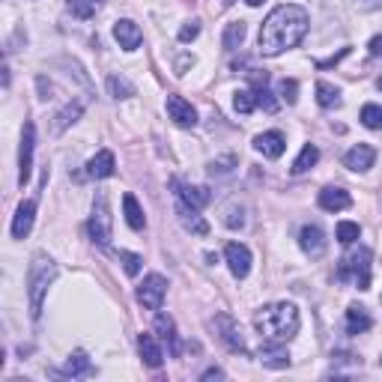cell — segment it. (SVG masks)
Returning a JSON list of instances; mask_svg holds the SVG:
<instances>
[{"label":"cell","mask_w":382,"mask_h":382,"mask_svg":"<svg viewBox=\"0 0 382 382\" xmlns=\"http://www.w3.org/2000/svg\"><path fill=\"white\" fill-rule=\"evenodd\" d=\"M310 27V15L305 6L296 3H284L269 13V18L260 27V54L263 57H278L284 54L287 48H296L301 39H305Z\"/></svg>","instance_id":"6da1fadb"},{"label":"cell","mask_w":382,"mask_h":382,"mask_svg":"<svg viewBox=\"0 0 382 382\" xmlns=\"http://www.w3.org/2000/svg\"><path fill=\"white\" fill-rule=\"evenodd\" d=\"M254 326L266 340H290V338H296L301 317H299L296 305H290V301H275V305H266V308L257 310Z\"/></svg>","instance_id":"7a4b0ae2"},{"label":"cell","mask_w":382,"mask_h":382,"mask_svg":"<svg viewBox=\"0 0 382 382\" xmlns=\"http://www.w3.org/2000/svg\"><path fill=\"white\" fill-rule=\"evenodd\" d=\"M54 278H57V263L45 254H36L27 269V299H30V317L33 319L42 317V305H45L48 287L54 284Z\"/></svg>","instance_id":"3957f363"},{"label":"cell","mask_w":382,"mask_h":382,"mask_svg":"<svg viewBox=\"0 0 382 382\" xmlns=\"http://www.w3.org/2000/svg\"><path fill=\"white\" fill-rule=\"evenodd\" d=\"M90 239L99 245V248H108L110 239H114V221H110V206H108V197L105 191H99L93 197V213H90Z\"/></svg>","instance_id":"277c9868"},{"label":"cell","mask_w":382,"mask_h":382,"mask_svg":"<svg viewBox=\"0 0 382 382\" xmlns=\"http://www.w3.org/2000/svg\"><path fill=\"white\" fill-rule=\"evenodd\" d=\"M370 260H374V251L361 245L358 251H353L349 257L340 260V269H338V278L340 281H356L358 290H370Z\"/></svg>","instance_id":"5b68a950"},{"label":"cell","mask_w":382,"mask_h":382,"mask_svg":"<svg viewBox=\"0 0 382 382\" xmlns=\"http://www.w3.org/2000/svg\"><path fill=\"white\" fill-rule=\"evenodd\" d=\"M33 149H36V126L24 123L22 132V149H18V185L30 183V174H33Z\"/></svg>","instance_id":"8992f818"},{"label":"cell","mask_w":382,"mask_h":382,"mask_svg":"<svg viewBox=\"0 0 382 382\" xmlns=\"http://www.w3.org/2000/svg\"><path fill=\"white\" fill-rule=\"evenodd\" d=\"M165 293H167V281L162 275H147L144 284L138 287V301L144 305L147 310H162V301H165Z\"/></svg>","instance_id":"52a82bcc"},{"label":"cell","mask_w":382,"mask_h":382,"mask_svg":"<svg viewBox=\"0 0 382 382\" xmlns=\"http://www.w3.org/2000/svg\"><path fill=\"white\" fill-rule=\"evenodd\" d=\"M215 329H218V338H221V344H224V347L230 349V353H248L242 331H239L236 319L230 317V314H218V317H215Z\"/></svg>","instance_id":"ba28073f"},{"label":"cell","mask_w":382,"mask_h":382,"mask_svg":"<svg viewBox=\"0 0 382 382\" xmlns=\"http://www.w3.org/2000/svg\"><path fill=\"white\" fill-rule=\"evenodd\" d=\"M167 117L174 119L179 128H194L197 126V110L191 102H185L183 96H167Z\"/></svg>","instance_id":"9c48e42d"},{"label":"cell","mask_w":382,"mask_h":382,"mask_svg":"<svg viewBox=\"0 0 382 382\" xmlns=\"http://www.w3.org/2000/svg\"><path fill=\"white\" fill-rule=\"evenodd\" d=\"M224 260H227V266H230V272H233V278H248V272H251V251H248V245H242V242H230L227 248H224Z\"/></svg>","instance_id":"30bf717a"},{"label":"cell","mask_w":382,"mask_h":382,"mask_svg":"<svg viewBox=\"0 0 382 382\" xmlns=\"http://www.w3.org/2000/svg\"><path fill=\"white\" fill-rule=\"evenodd\" d=\"M299 245H301V251H305L308 257H323L326 254V233L319 230L317 224H305L301 227V233H299Z\"/></svg>","instance_id":"8fae6325"},{"label":"cell","mask_w":382,"mask_h":382,"mask_svg":"<svg viewBox=\"0 0 382 382\" xmlns=\"http://www.w3.org/2000/svg\"><path fill=\"white\" fill-rule=\"evenodd\" d=\"M33 218H36V197L22 200L18 209H15V218H13V236L24 239L30 230H33Z\"/></svg>","instance_id":"7c38bea8"},{"label":"cell","mask_w":382,"mask_h":382,"mask_svg":"<svg viewBox=\"0 0 382 382\" xmlns=\"http://www.w3.org/2000/svg\"><path fill=\"white\" fill-rule=\"evenodd\" d=\"M374 162H376V149L370 147V144H358V147H353L344 156V167L356 170V174H365V170H370V167H374Z\"/></svg>","instance_id":"4fadbf2b"},{"label":"cell","mask_w":382,"mask_h":382,"mask_svg":"<svg viewBox=\"0 0 382 382\" xmlns=\"http://www.w3.org/2000/svg\"><path fill=\"white\" fill-rule=\"evenodd\" d=\"M176 215H179V224H183L188 233H197V236H206L209 233V224L204 221V215H200V209L183 204L179 197H176Z\"/></svg>","instance_id":"5bb4252c"},{"label":"cell","mask_w":382,"mask_h":382,"mask_svg":"<svg viewBox=\"0 0 382 382\" xmlns=\"http://www.w3.org/2000/svg\"><path fill=\"white\" fill-rule=\"evenodd\" d=\"M319 209H326V213H340V209H349L353 206V197H349V191L338 188V185H326L319 191Z\"/></svg>","instance_id":"9a60e30c"},{"label":"cell","mask_w":382,"mask_h":382,"mask_svg":"<svg viewBox=\"0 0 382 382\" xmlns=\"http://www.w3.org/2000/svg\"><path fill=\"white\" fill-rule=\"evenodd\" d=\"M174 185L176 191L174 194L183 200V204H188V206H194V209H204L209 200H213V194H209V188H204V185H185V183H179V179H174Z\"/></svg>","instance_id":"2e32d148"},{"label":"cell","mask_w":382,"mask_h":382,"mask_svg":"<svg viewBox=\"0 0 382 382\" xmlns=\"http://www.w3.org/2000/svg\"><path fill=\"white\" fill-rule=\"evenodd\" d=\"M114 39L119 42V48H123V51H135V48L144 42V33H140V27H138L135 22L123 18V22L114 24Z\"/></svg>","instance_id":"e0dca14e"},{"label":"cell","mask_w":382,"mask_h":382,"mask_svg":"<svg viewBox=\"0 0 382 382\" xmlns=\"http://www.w3.org/2000/svg\"><path fill=\"white\" fill-rule=\"evenodd\" d=\"M114 170H117V158L110 149H99L87 162V176H93V179H108V176H114Z\"/></svg>","instance_id":"ac0fdd59"},{"label":"cell","mask_w":382,"mask_h":382,"mask_svg":"<svg viewBox=\"0 0 382 382\" xmlns=\"http://www.w3.org/2000/svg\"><path fill=\"white\" fill-rule=\"evenodd\" d=\"M254 149L257 153H263L266 158H281L287 149V138L281 132H263L254 138Z\"/></svg>","instance_id":"d6986e66"},{"label":"cell","mask_w":382,"mask_h":382,"mask_svg":"<svg viewBox=\"0 0 382 382\" xmlns=\"http://www.w3.org/2000/svg\"><path fill=\"white\" fill-rule=\"evenodd\" d=\"M260 361L272 370H281V367L290 365V353L281 347V340H269V344L260 347Z\"/></svg>","instance_id":"ffe728a7"},{"label":"cell","mask_w":382,"mask_h":382,"mask_svg":"<svg viewBox=\"0 0 382 382\" xmlns=\"http://www.w3.org/2000/svg\"><path fill=\"white\" fill-rule=\"evenodd\" d=\"M156 331H158V338H162L165 344L170 347V356H179V338H176V323H174V317L156 314Z\"/></svg>","instance_id":"44dd1931"},{"label":"cell","mask_w":382,"mask_h":382,"mask_svg":"<svg viewBox=\"0 0 382 382\" xmlns=\"http://www.w3.org/2000/svg\"><path fill=\"white\" fill-rule=\"evenodd\" d=\"M370 326H374V319H370L367 308H361V305H349L347 308V331H349V335H365Z\"/></svg>","instance_id":"7402d4cb"},{"label":"cell","mask_w":382,"mask_h":382,"mask_svg":"<svg viewBox=\"0 0 382 382\" xmlns=\"http://www.w3.org/2000/svg\"><path fill=\"white\" fill-rule=\"evenodd\" d=\"M138 349H140V358L147 361V367H162L165 353H162V347L156 344L153 335H140L138 338Z\"/></svg>","instance_id":"603a6c76"},{"label":"cell","mask_w":382,"mask_h":382,"mask_svg":"<svg viewBox=\"0 0 382 382\" xmlns=\"http://www.w3.org/2000/svg\"><path fill=\"white\" fill-rule=\"evenodd\" d=\"M251 78H254V99H257V108H263V110H272L278 108V102L272 99V93L266 90V84H269V75L263 72V75H257V72H251Z\"/></svg>","instance_id":"cb8c5ba5"},{"label":"cell","mask_w":382,"mask_h":382,"mask_svg":"<svg viewBox=\"0 0 382 382\" xmlns=\"http://www.w3.org/2000/svg\"><path fill=\"white\" fill-rule=\"evenodd\" d=\"M123 213H126V224L132 227V230H144V227H147L144 209H140V204H138L135 194H126V197H123Z\"/></svg>","instance_id":"d4e9b609"},{"label":"cell","mask_w":382,"mask_h":382,"mask_svg":"<svg viewBox=\"0 0 382 382\" xmlns=\"http://www.w3.org/2000/svg\"><path fill=\"white\" fill-rule=\"evenodd\" d=\"M93 374H96V367L90 365L87 353H75V356H69V361L63 365V376H93Z\"/></svg>","instance_id":"484cf974"},{"label":"cell","mask_w":382,"mask_h":382,"mask_svg":"<svg viewBox=\"0 0 382 382\" xmlns=\"http://www.w3.org/2000/svg\"><path fill=\"white\" fill-rule=\"evenodd\" d=\"M317 102L319 108H340V90L335 84H329V81H317Z\"/></svg>","instance_id":"4316f807"},{"label":"cell","mask_w":382,"mask_h":382,"mask_svg":"<svg viewBox=\"0 0 382 382\" xmlns=\"http://www.w3.org/2000/svg\"><path fill=\"white\" fill-rule=\"evenodd\" d=\"M317 162H319V149H317L314 144H305V147H301V153H299V158L293 162V167H290V170H293V174L299 176V174H305V170L314 167Z\"/></svg>","instance_id":"83f0119b"},{"label":"cell","mask_w":382,"mask_h":382,"mask_svg":"<svg viewBox=\"0 0 382 382\" xmlns=\"http://www.w3.org/2000/svg\"><path fill=\"white\" fill-rule=\"evenodd\" d=\"M245 39V22H233L224 27V36H221V45H224V51H236L239 45H242Z\"/></svg>","instance_id":"f1b7e54d"},{"label":"cell","mask_w":382,"mask_h":382,"mask_svg":"<svg viewBox=\"0 0 382 382\" xmlns=\"http://www.w3.org/2000/svg\"><path fill=\"white\" fill-rule=\"evenodd\" d=\"M84 114V105L81 102H69L63 110H60V114H57V123H54V132L60 135V132H66V128L69 126H72L75 123V119L78 117H81Z\"/></svg>","instance_id":"f546056e"},{"label":"cell","mask_w":382,"mask_h":382,"mask_svg":"<svg viewBox=\"0 0 382 382\" xmlns=\"http://www.w3.org/2000/svg\"><path fill=\"white\" fill-rule=\"evenodd\" d=\"M108 90H110V96H114V99L135 96V84L128 81V78H123V75H110L108 78Z\"/></svg>","instance_id":"4dcf8cb0"},{"label":"cell","mask_w":382,"mask_h":382,"mask_svg":"<svg viewBox=\"0 0 382 382\" xmlns=\"http://www.w3.org/2000/svg\"><path fill=\"white\" fill-rule=\"evenodd\" d=\"M358 236H361V227L356 224V221H340L338 224V242L340 245H353Z\"/></svg>","instance_id":"1f68e13d"},{"label":"cell","mask_w":382,"mask_h":382,"mask_svg":"<svg viewBox=\"0 0 382 382\" xmlns=\"http://www.w3.org/2000/svg\"><path fill=\"white\" fill-rule=\"evenodd\" d=\"M361 123L365 128H382V105H365L361 108Z\"/></svg>","instance_id":"d6a6232c"},{"label":"cell","mask_w":382,"mask_h":382,"mask_svg":"<svg viewBox=\"0 0 382 382\" xmlns=\"http://www.w3.org/2000/svg\"><path fill=\"white\" fill-rule=\"evenodd\" d=\"M233 108L239 110V114H251V110L257 108V99L251 90H236V96H233Z\"/></svg>","instance_id":"836d02e7"},{"label":"cell","mask_w":382,"mask_h":382,"mask_svg":"<svg viewBox=\"0 0 382 382\" xmlns=\"http://www.w3.org/2000/svg\"><path fill=\"white\" fill-rule=\"evenodd\" d=\"M278 93H281V102H287V105H293L296 102V93H299V84H296V78H281L278 81Z\"/></svg>","instance_id":"e575fe53"},{"label":"cell","mask_w":382,"mask_h":382,"mask_svg":"<svg viewBox=\"0 0 382 382\" xmlns=\"http://www.w3.org/2000/svg\"><path fill=\"white\" fill-rule=\"evenodd\" d=\"M69 13L78 15V18H90L96 13V0H66Z\"/></svg>","instance_id":"d590c367"},{"label":"cell","mask_w":382,"mask_h":382,"mask_svg":"<svg viewBox=\"0 0 382 382\" xmlns=\"http://www.w3.org/2000/svg\"><path fill=\"white\" fill-rule=\"evenodd\" d=\"M119 263H123V269H126V275H138L140 272V263H144V260H140L138 254H132V251H119Z\"/></svg>","instance_id":"8d00e7d4"},{"label":"cell","mask_w":382,"mask_h":382,"mask_svg":"<svg viewBox=\"0 0 382 382\" xmlns=\"http://www.w3.org/2000/svg\"><path fill=\"white\" fill-rule=\"evenodd\" d=\"M224 224L230 230H239V227H245V209L242 206H227V213H224Z\"/></svg>","instance_id":"74e56055"},{"label":"cell","mask_w":382,"mask_h":382,"mask_svg":"<svg viewBox=\"0 0 382 382\" xmlns=\"http://www.w3.org/2000/svg\"><path fill=\"white\" fill-rule=\"evenodd\" d=\"M197 33H200V22H188L179 30V42H191V39H197Z\"/></svg>","instance_id":"f35d334b"},{"label":"cell","mask_w":382,"mask_h":382,"mask_svg":"<svg viewBox=\"0 0 382 382\" xmlns=\"http://www.w3.org/2000/svg\"><path fill=\"white\" fill-rule=\"evenodd\" d=\"M349 54V48H340V51L335 54V57H329V60H317V69H329V66H335V63H340Z\"/></svg>","instance_id":"ab89813d"},{"label":"cell","mask_w":382,"mask_h":382,"mask_svg":"<svg viewBox=\"0 0 382 382\" xmlns=\"http://www.w3.org/2000/svg\"><path fill=\"white\" fill-rule=\"evenodd\" d=\"M367 51H370V57H382V36H374L367 42Z\"/></svg>","instance_id":"60d3db41"},{"label":"cell","mask_w":382,"mask_h":382,"mask_svg":"<svg viewBox=\"0 0 382 382\" xmlns=\"http://www.w3.org/2000/svg\"><path fill=\"white\" fill-rule=\"evenodd\" d=\"M221 376H224V370H221V367H209L206 374H200V379H204V382L206 379H221Z\"/></svg>","instance_id":"b9f144b4"},{"label":"cell","mask_w":382,"mask_h":382,"mask_svg":"<svg viewBox=\"0 0 382 382\" xmlns=\"http://www.w3.org/2000/svg\"><path fill=\"white\" fill-rule=\"evenodd\" d=\"M382 6V0H361V9H367V13H370V9H379Z\"/></svg>","instance_id":"7bdbcfd3"},{"label":"cell","mask_w":382,"mask_h":382,"mask_svg":"<svg viewBox=\"0 0 382 382\" xmlns=\"http://www.w3.org/2000/svg\"><path fill=\"white\" fill-rule=\"evenodd\" d=\"M245 3H248V6H260V3H263V0H245Z\"/></svg>","instance_id":"ee69618b"},{"label":"cell","mask_w":382,"mask_h":382,"mask_svg":"<svg viewBox=\"0 0 382 382\" xmlns=\"http://www.w3.org/2000/svg\"><path fill=\"white\" fill-rule=\"evenodd\" d=\"M376 84H379V90H382V78H379V81H376Z\"/></svg>","instance_id":"f6af8a7d"},{"label":"cell","mask_w":382,"mask_h":382,"mask_svg":"<svg viewBox=\"0 0 382 382\" xmlns=\"http://www.w3.org/2000/svg\"><path fill=\"white\" fill-rule=\"evenodd\" d=\"M379 365H382V358H379Z\"/></svg>","instance_id":"bcb514c9"},{"label":"cell","mask_w":382,"mask_h":382,"mask_svg":"<svg viewBox=\"0 0 382 382\" xmlns=\"http://www.w3.org/2000/svg\"><path fill=\"white\" fill-rule=\"evenodd\" d=\"M96 3H99V0H96Z\"/></svg>","instance_id":"7dc6e473"}]
</instances>
